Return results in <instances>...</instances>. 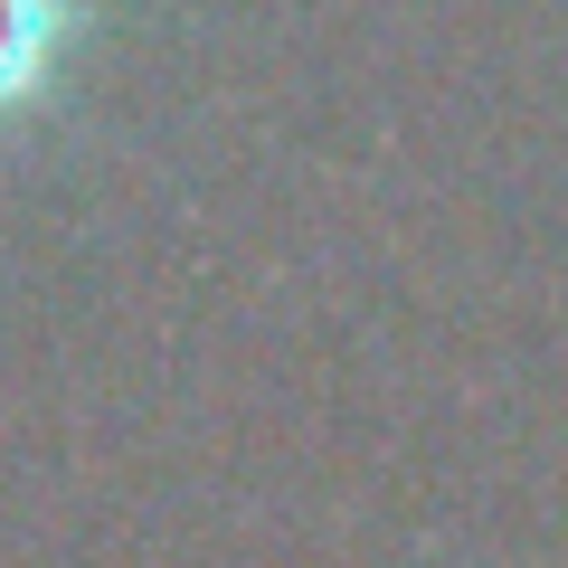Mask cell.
Instances as JSON below:
<instances>
[{
    "mask_svg": "<svg viewBox=\"0 0 568 568\" xmlns=\"http://www.w3.org/2000/svg\"><path fill=\"white\" fill-rule=\"evenodd\" d=\"M58 29L67 10L58 0H0V114L29 95V85L48 77V58H58Z\"/></svg>",
    "mask_w": 568,
    "mask_h": 568,
    "instance_id": "obj_1",
    "label": "cell"
}]
</instances>
